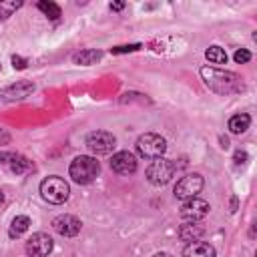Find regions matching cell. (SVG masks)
Instances as JSON below:
<instances>
[{
  "instance_id": "ac0fdd59",
  "label": "cell",
  "mask_w": 257,
  "mask_h": 257,
  "mask_svg": "<svg viewBox=\"0 0 257 257\" xmlns=\"http://www.w3.org/2000/svg\"><path fill=\"white\" fill-rule=\"evenodd\" d=\"M100 50H92V48H88V50H82V52H78L76 56H74V62L76 64H82V66H88V64H94L96 60H100Z\"/></svg>"
},
{
  "instance_id": "5b68a950",
  "label": "cell",
  "mask_w": 257,
  "mask_h": 257,
  "mask_svg": "<svg viewBox=\"0 0 257 257\" xmlns=\"http://www.w3.org/2000/svg\"><path fill=\"white\" fill-rule=\"evenodd\" d=\"M175 171H177V165L173 161L159 157V159H153V163L147 167V179H149V183L161 187L173 179Z\"/></svg>"
},
{
  "instance_id": "7402d4cb",
  "label": "cell",
  "mask_w": 257,
  "mask_h": 257,
  "mask_svg": "<svg viewBox=\"0 0 257 257\" xmlns=\"http://www.w3.org/2000/svg\"><path fill=\"white\" fill-rule=\"evenodd\" d=\"M233 58H235V62H237V64H245V62H249V60H251V52H249V50H245V48H241V50H237V52L233 54Z\"/></svg>"
},
{
  "instance_id": "f1b7e54d",
  "label": "cell",
  "mask_w": 257,
  "mask_h": 257,
  "mask_svg": "<svg viewBox=\"0 0 257 257\" xmlns=\"http://www.w3.org/2000/svg\"><path fill=\"white\" fill-rule=\"evenodd\" d=\"M153 257H173L171 253H165V251H161V253H155Z\"/></svg>"
},
{
  "instance_id": "ba28073f",
  "label": "cell",
  "mask_w": 257,
  "mask_h": 257,
  "mask_svg": "<svg viewBox=\"0 0 257 257\" xmlns=\"http://www.w3.org/2000/svg\"><path fill=\"white\" fill-rule=\"evenodd\" d=\"M209 203L205 199H199V197H193V199H187L183 205H181V217L185 221H201L207 217L209 213Z\"/></svg>"
},
{
  "instance_id": "9c48e42d",
  "label": "cell",
  "mask_w": 257,
  "mask_h": 257,
  "mask_svg": "<svg viewBox=\"0 0 257 257\" xmlns=\"http://www.w3.org/2000/svg\"><path fill=\"white\" fill-rule=\"evenodd\" d=\"M54 243L52 237L46 233H34L28 241H26V253L30 257H48L52 251Z\"/></svg>"
},
{
  "instance_id": "484cf974",
  "label": "cell",
  "mask_w": 257,
  "mask_h": 257,
  "mask_svg": "<svg viewBox=\"0 0 257 257\" xmlns=\"http://www.w3.org/2000/svg\"><path fill=\"white\" fill-rule=\"evenodd\" d=\"M8 143H10V135L4 128H0V145H8Z\"/></svg>"
},
{
  "instance_id": "d4e9b609",
  "label": "cell",
  "mask_w": 257,
  "mask_h": 257,
  "mask_svg": "<svg viewBox=\"0 0 257 257\" xmlns=\"http://www.w3.org/2000/svg\"><path fill=\"white\" fill-rule=\"evenodd\" d=\"M14 159V153H0V165H10V161Z\"/></svg>"
},
{
  "instance_id": "3957f363",
  "label": "cell",
  "mask_w": 257,
  "mask_h": 257,
  "mask_svg": "<svg viewBox=\"0 0 257 257\" xmlns=\"http://www.w3.org/2000/svg\"><path fill=\"white\" fill-rule=\"evenodd\" d=\"M40 195L44 201L52 203V205H60L68 199L70 195V187L64 179L60 177H46L42 183H40Z\"/></svg>"
},
{
  "instance_id": "603a6c76",
  "label": "cell",
  "mask_w": 257,
  "mask_h": 257,
  "mask_svg": "<svg viewBox=\"0 0 257 257\" xmlns=\"http://www.w3.org/2000/svg\"><path fill=\"white\" fill-rule=\"evenodd\" d=\"M139 48V44H133V46H116V48H112V54H120V52H133V50H137Z\"/></svg>"
},
{
  "instance_id": "44dd1931",
  "label": "cell",
  "mask_w": 257,
  "mask_h": 257,
  "mask_svg": "<svg viewBox=\"0 0 257 257\" xmlns=\"http://www.w3.org/2000/svg\"><path fill=\"white\" fill-rule=\"evenodd\" d=\"M38 8L50 18V20H56L58 16H60V8L54 4V2H46V0H40L38 2Z\"/></svg>"
},
{
  "instance_id": "4316f807",
  "label": "cell",
  "mask_w": 257,
  "mask_h": 257,
  "mask_svg": "<svg viewBox=\"0 0 257 257\" xmlns=\"http://www.w3.org/2000/svg\"><path fill=\"white\" fill-rule=\"evenodd\" d=\"M245 159H247V155H245V153H241V151H237V153H235V163H237V165L245 163Z\"/></svg>"
},
{
  "instance_id": "7c38bea8",
  "label": "cell",
  "mask_w": 257,
  "mask_h": 257,
  "mask_svg": "<svg viewBox=\"0 0 257 257\" xmlns=\"http://www.w3.org/2000/svg\"><path fill=\"white\" fill-rule=\"evenodd\" d=\"M34 90V84L32 82H28V80H20V82H16V84H10V86H6V88H2L0 90V100H22V98H26L30 92Z\"/></svg>"
},
{
  "instance_id": "5bb4252c",
  "label": "cell",
  "mask_w": 257,
  "mask_h": 257,
  "mask_svg": "<svg viewBox=\"0 0 257 257\" xmlns=\"http://www.w3.org/2000/svg\"><path fill=\"white\" fill-rule=\"evenodd\" d=\"M205 233V229H203V225L199 223V221H187L185 225H181V229H179V237L183 239V241H199V237Z\"/></svg>"
},
{
  "instance_id": "52a82bcc",
  "label": "cell",
  "mask_w": 257,
  "mask_h": 257,
  "mask_svg": "<svg viewBox=\"0 0 257 257\" xmlns=\"http://www.w3.org/2000/svg\"><path fill=\"white\" fill-rule=\"evenodd\" d=\"M116 145V139L112 133L108 131H94L86 137V147L94 153V155H106L114 149Z\"/></svg>"
},
{
  "instance_id": "2e32d148",
  "label": "cell",
  "mask_w": 257,
  "mask_h": 257,
  "mask_svg": "<svg viewBox=\"0 0 257 257\" xmlns=\"http://www.w3.org/2000/svg\"><path fill=\"white\" fill-rule=\"evenodd\" d=\"M28 227H30V219L26 217V215H16L14 219H12V223H10V237H20L22 233H26L28 231Z\"/></svg>"
},
{
  "instance_id": "30bf717a",
  "label": "cell",
  "mask_w": 257,
  "mask_h": 257,
  "mask_svg": "<svg viewBox=\"0 0 257 257\" xmlns=\"http://www.w3.org/2000/svg\"><path fill=\"white\" fill-rule=\"evenodd\" d=\"M110 169L118 175H133L137 171V157L128 151H118L110 159Z\"/></svg>"
},
{
  "instance_id": "6da1fadb",
  "label": "cell",
  "mask_w": 257,
  "mask_h": 257,
  "mask_svg": "<svg viewBox=\"0 0 257 257\" xmlns=\"http://www.w3.org/2000/svg\"><path fill=\"white\" fill-rule=\"evenodd\" d=\"M201 76L205 80V84L219 92V94H229L241 88V78L235 72L229 70H221V68H213V66H203L201 68Z\"/></svg>"
},
{
  "instance_id": "e0dca14e",
  "label": "cell",
  "mask_w": 257,
  "mask_h": 257,
  "mask_svg": "<svg viewBox=\"0 0 257 257\" xmlns=\"http://www.w3.org/2000/svg\"><path fill=\"white\" fill-rule=\"evenodd\" d=\"M10 169H12V173H16V175H24V173H30V171L34 169V165H32V161H28L26 157L14 155V159L10 161Z\"/></svg>"
},
{
  "instance_id": "277c9868",
  "label": "cell",
  "mask_w": 257,
  "mask_h": 257,
  "mask_svg": "<svg viewBox=\"0 0 257 257\" xmlns=\"http://www.w3.org/2000/svg\"><path fill=\"white\" fill-rule=\"evenodd\" d=\"M167 151V141L157 133H145L137 139V153L143 159H159Z\"/></svg>"
},
{
  "instance_id": "f546056e",
  "label": "cell",
  "mask_w": 257,
  "mask_h": 257,
  "mask_svg": "<svg viewBox=\"0 0 257 257\" xmlns=\"http://www.w3.org/2000/svg\"><path fill=\"white\" fill-rule=\"evenodd\" d=\"M4 203V193H2V189H0V205Z\"/></svg>"
},
{
  "instance_id": "8992f818",
  "label": "cell",
  "mask_w": 257,
  "mask_h": 257,
  "mask_svg": "<svg viewBox=\"0 0 257 257\" xmlns=\"http://www.w3.org/2000/svg\"><path fill=\"white\" fill-rule=\"evenodd\" d=\"M201 189H203V177L197 175V173H191V175H185L177 181L173 193H175L177 199L187 201V199L197 197V193H201Z\"/></svg>"
},
{
  "instance_id": "cb8c5ba5",
  "label": "cell",
  "mask_w": 257,
  "mask_h": 257,
  "mask_svg": "<svg viewBox=\"0 0 257 257\" xmlns=\"http://www.w3.org/2000/svg\"><path fill=\"white\" fill-rule=\"evenodd\" d=\"M12 64H14V68H18V70L26 68V60H24L22 56H12Z\"/></svg>"
},
{
  "instance_id": "7a4b0ae2",
  "label": "cell",
  "mask_w": 257,
  "mask_h": 257,
  "mask_svg": "<svg viewBox=\"0 0 257 257\" xmlns=\"http://www.w3.org/2000/svg\"><path fill=\"white\" fill-rule=\"evenodd\" d=\"M68 173H70V177H72L74 183H78V185H88V183H92V181L98 177L100 165H98V161H96L94 157L80 155V157H76V159L70 163Z\"/></svg>"
},
{
  "instance_id": "d6986e66",
  "label": "cell",
  "mask_w": 257,
  "mask_h": 257,
  "mask_svg": "<svg viewBox=\"0 0 257 257\" xmlns=\"http://www.w3.org/2000/svg\"><path fill=\"white\" fill-rule=\"evenodd\" d=\"M205 56L213 64H227V52L221 46H209L207 52H205Z\"/></svg>"
},
{
  "instance_id": "8fae6325",
  "label": "cell",
  "mask_w": 257,
  "mask_h": 257,
  "mask_svg": "<svg viewBox=\"0 0 257 257\" xmlns=\"http://www.w3.org/2000/svg\"><path fill=\"white\" fill-rule=\"evenodd\" d=\"M52 227H54V231H56L58 235H62V237H74V235L80 233L82 223H80V219H76L74 215H58V217L52 221Z\"/></svg>"
},
{
  "instance_id": "4fadbf2b",
  "label": "cell",
  "mask_w": 257,
  "mask_h": 257,
  "mask_svg": "<svg viewBox=\"0 0 257 257\" xmlns=\"http://www.w3.org/2000/svg\"><path fill=\"white\" fill-rule=\"evenodd\" d=\"M183 257H215V247L205 241H191L183 249Z\"/></svg>"
},
{
  "instance_id": "ffe728a7",
  "label": "cell",
  "mask_w": 257,
  "mask_h": 257,
  "mask_svg": "<svg viewBox=\"0 0 257 257\" xmlns=\"http://www.w3.org/2000/svg\"><path fill=\"white\" fill-rule=\"evenodd\" d=\"M20 6H22V0H2L0 2V20L10 18Z\"/></svg>"
},
{
  "instance_id": "83f0119b",
  "label": "cell",
  "mask_w": 257,
  "mask_h": 257,
  "mask_svg": "<svg viewBox=\"0 0 257 257\" xmlns=\"http://www.w3.org/2000/svg\"><path fill=\"white\" fill-rule=\"evenodd\" d=\"M122 6H124L122 2H112V4H110V8H112V10H120Z\"/></svg>"
},
{
  "instance_id": "9a60e30c",
  "label": "cell",
  "mask_w": 257,
  "mask_h": 257,
  "mask_svg": "<svg viewBox=\"0 0 257 257\" xmlns=\"http://www.w3.org/2000/svg\"><path fill=\"white\" fill-rule=\"evenodd\" d=\"M249 124H251V116L245 114V112L235 114V116L229 118V131H231L233 135H241V133H245V131L249 128Z\"/></svg>"
}]
</instances>
